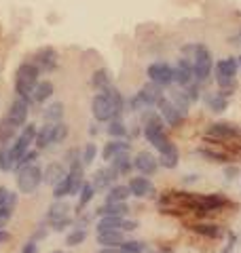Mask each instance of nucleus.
I'll list each match as a JSON object with an SVG mask.
<instances>
[{"instance_id": "nucleus-44", "label": "nucleus", "mask_w": 241, "mask_h": 253, "mask_svg": "<svg viewBox=\"0 0 241 253\" xmlns=\"http://www.w3.org/2000/svg\"><path fill=\"white\" fill-rule=\"evenodd\" d=\"M11 217H13V209H9V207H0V230H4L6 224L11 221Z\"/></svg>"}, {"instance_id": "nucleus-40", "label": "nucleus", "mask_w": 241, "mask_h": 253, "mask_svg": "<svg viewBox=\"0 0 241 253\" xmlns=\"http://www.w3.org/2000/svg\"><path fill=\"white\" fill-rule=\"evenodd\" d=\"M68 137V125L66 123H55L53 125V144H61Z\"/></svg>"}, {"instance_id": "nucleus-39", "label": "nucleus", "mask_w": 241, "mask_h": 253, "mask_svg": "<svg viewBox=\"0 0 241 253\" xmlns=\"http://www.w3.org/2000/svg\"><path fill=\"white\" fill-rule=\"evenodd\" d=\"M85 239H87V232H85L83 228H76L74 232H70L66 236V245H68V247H76V245H81Z\"/></svg>"}, {"instance_id": "nucleus-25", "label": "nucleus", "mask_w": 241, "mask_h": 253, "mask_svg": "<svg viewBox=\"0 0 241 253\" xmlns=\"http://www.w3.org/2000/svg\"><path fill=\"white\" fill-rule=\"evenodd\" d=\"M68 211H70V205L64 203L61 199H55V203H53L49 207V211H47V217H49V221H55L61 217H68Z\"/></svg>"}, {"instance_id": "nucleus-20", "label": "nucleus", "mask_w": 241, "mask_h": 253, "mask_svg": "<svg viewBox=\"0 0 241 253\" xmlns=\"http://www.w3.org/2000/svg\"><path fill=\"white\" fill-rule=\"evenodd\" d=\"M121 152H129V144H127V141H121V139H114V141H110V144L104 146L102 158H104V161H112V158L116 154H121Z\"/></svg>"}, {"instance_id": "nucleus-3", "label": "nucleus", "mask_w": 241, "mask_h": 253, "mask_svg": "<svg viewBox=\"0 0 241 253\" xmlns=\"http://www.w3.org/2000/svg\"><path fill=\"white\" fill-rule=\"evenodd\" d=\"M163 97V86L157 84V83H148L144 84L142 89H140L134 97L129 99V108L134 110V112H140V110H146L150 106H157V101Z\"/></svg>"}, {"instance_id": "nucleus-26", "label": "nucleus", "mask_w": 241, "mask_h": 253, "mask_svg": "<svg viewBox=\"0 0 241 253\" xmlns=\"http://www.w3.org/2000/svg\"><path fill=\"white\" fill-rule=\"evenodd\" d=\"M53 125L55 123H47V125H43L41 126V131L36 133V146L41 148V150H45L49 144H53Z\"/></svg>"}, {"instance_id": "nucleus-48", "label": "nucleus", "mask_w": 241, "mask_h": 253, "mask_svg": "<svg viewBox=\"0 0 241 253\" xmlns=\"http://www.w3.org/2000/svg\"><path fill=\"white\" fill-rule=\"evenodd\" d=\"M15 205H17V194H15V192H9V196H6V203H4V207L15 209Z\"/></svg>"}, {"instance_id": "nucleus-24", "label": "nucleus", "mask_w": 241, "mask_h": 253, "mask_svg": "<svg viewBox=\"0 0 241 253\" xmlns=\"http://www.w3.org/2000/svg\"><path fill=\"white\" fill-rule=\"evenodd\" d=\"M110 163H112V169H114L116 173H119V175H125V173H129V171H131V167H134V163H131V158H129V154H127V152L116 154Z\"/></svg>"}, {"instance_id": "nucleus-27", "label": "nucleus", "mask_w": 241, "mask_h": 253, "mask_svg": "<svg viewBox=\"0 0 241 253\" xmlns=\"http://www.w3.org/2000/svg\"><path fill=\"white\" fill-rule=\"evenodd\" d=\"M131 196L129 186H114L110 188V192L106 194V203H125Z\"/></svg>"}, {"instance_id": "nucleus-49", "label": "nucleus", "mask_w": 241, "mask_h": 253, "mask_svg": "<svg viewBox=\"0 0 241 253\" xmlns=\"http://www.w3.org/2000/svg\"><path fill=\"white\" fill-rule=\"evenodd\" d=\"M136 228H138V221H131V219L123 221V230H136Z\"/></svg>"}, {"instance_id": "nucleus-2", "label": "nucleus", "mask_w": 241, "mask_h": 253, "mask_svg": "<svg viewBox=\"0 0 241 253\" xmlns=\"http://www.w3.org/2000/svg\"><path fill=\"white\" fill-rule=\"evenodd\" d=\"M38 76H41V70H38L36 63H21L17 68V74H15V91H17L19 97L32 99V91L38 84Z\"/></svg>"}, {"instance_id": "nucleus-50", "label": "nucleus", "mask_w": 241, "mask_h": 253, "mask_svg": "<svg viewBox=\"0 0 241 253\" xmlns=\"http://www.w3.org/2000/svg\"><path fill=\"white\" fill-rule=\"evenodd\" d=\"M11 190H6V188H0V207H4V203H6V196H9Z\"/></svg>"}, {"instance_id": "nucleus-47", "label": "nucleus", "mask_w": 241, "mask_h": 253, "mask_svg": "<svg viewBox=\"0 0 241 253\" xmlns=\"http://www.w3.org/2000/svg\"><path fill=\"white\" fill-rule=\"evenodd\" d=\"M235 243H237V236L233 234V232H229V243H227V249H224L222 253H231L233 249H235Z\"/></svg>"}, {"instance_id": "nucleus-28", "label": "nucleus", "mask_w": 241, "mask_h": 253, "mask_svg": "<svg viewBox=\"0 0 241 253\" xmlns=\"http://www.w3.org/2000/svg\"><path fill=\"white\" fill-rule=\"evenodd\" d=\"M193 232H197L199 236H205V239H218V236H222V230L214 224H195Z\"/></svg>"}, {"instance_id": "nucleus-22", "label": "nucleus", "mask_w": 241, "mask_h": 253, "mask_svg": "<svg viewBox=\"0 0 241 253\" xmlns=\"http://www.w3.org/2000/svg\"><path fill=\"white\" fill-rule=\"evenodd\" d=\"M123 217H114V215H106L97 221V234L99 232H112V230H123Z\"/></svg>"}, {"instance_id": "nucleus-37", "label": "nucleus", "mask_w": 241, "mask_h": 253, "mask_svg": "<svg viewBox=\"0 0 241 253\" xmlns=\"http://www.w3.org/2000/svg\"><path fill=\"white\" fill-rule=\"evenodd\" d=\"M108 135L112 137H125L127 135V126L123 125L121 118H112L110 125H108Z\"/></svg>"}, {"instance_id": "nucleus-13", "label": "nucleus", "mask_w": 241, "mask_h": 253, "mask_svg": "<svg viewBox=\"0 0 241 253\" xmlns=\"http://www.w3.org/2000/svg\"><path fill=\"white\" fill-rule=\"evenodd\" d=\"M134 167L142 173V175H154L159 169V161L150 152H140L134 161Z\"/></svg>"}, {"instance_id": "nucleus-36", "label": "nucleus", "mask_w": 241, "mask_h": 253, "mask_svg": "<svg viewBox=\"0 0 241 253\" xmlns=\"http://www.w3.org/2000/svg\"><path fill=\"white\" fill-rule=\"evenodd\" d=\"M146 245L142 241H123L119 245V253H144Z\"/></svg>"}, {"instance_id": "nucleus-18", "label": "nucleus", "mask_w": 241, "mask_h": 253, "mask_svg": "<svg viewBox=\"0 0 241 253\" xmlns=\"http://www.w3.org/2000/svg\"><path fill=\"white\" fill-rule=\"evenodd\" d=\"M129 190H131V194H134V196L142 199V196L152 194V184L146 177H134L129 181Z\"/></svg>"}, {"instance_id": "nucleus-34", "label": "nucleus", "mask_w": 241, "mask_h": 253, "mask_svg": "<svg viewBox=\"0 0 241 253\" xmlns=\"http://www.w3.org/2000/svg\"><path fill=\"white\" fill-rule=\"evenodd\" d=\"M207 106H209V110H214V112H222V110H227L229 101L222 93H216V95H209L207 97Z\"/></svg>"}, {"instance_id": "nucleus-19", "label": "nucleus", "mask_w": 241, "mask_h": 253, "mask_svg": "<svg viewBox=\"0 0 241 253\" xmlns=\"http://www.w3.org/2000/svg\"><path fill=\"white\" fill-rule=\"evenodd\" d=\"M51 95H53V83L51 81H38V84L32 91V101H36V104H45Z\"/></svg>"}, {"instance_id": "nucleus-17", "label": "nucleus", "mask_w": 241, "mask_h": 253, "mask_svg": "<svg viewBox=\"0 0 241 253\" xmlns=\"http://www.w3.org/2000/svg\"><path fill=\"white\" fill-rule=\"evenodd\" d=\"M159 152H161L159 163H161L165 169H176V167H178V148L172 144V141H167L165 148L159 150Z\"/></svg>"}, {"instance_id": "nucleus-54", "label": "nucleus", "mask_w": 241, "mask_h": 253, "mask_svg": "<svg viewBox=\"0 0 241 253\" xmlns=\"http://www.w3.org/2000/svg\"><path fill=\"white\" fill-rule=\"evenodd\" d=\"M53 253H61V251H53Z\"/></svg>"}, {"instance_id": "nucleus-9", "label": "nucleus", "mask_w": 241, "mask_h": 253, "mask_svg": "<svg viewBox=\"0 0 241 253\" xmlns=\"http://www.w3.org/2000/svg\"><path fill=\"white\" fill-rule=\"evenodd\" d=\"M28 112H30V99H26V97H17L11 104V108H9V112H6V121H9L15 129H19V126H23L26 125V121H28Z\"/></svg>"}, {"instance_id": "nucleus-7", "label": "nucleus", "mask_w": 241, "mask_h": 253, "mask_svg": "<svg viewBox=\"0 0 241 253\" xmlns=\"http://www.w3.org/2000/svg\"><path fill=\"white\" fill-rule=\"evenodd\" d=\"M36 133H38V131H36V125H32V123H26V125H23V131L19 133L17 141H15L13 148H11L15 163H17L19 158L28 152V148L32 146V141L36 139Z\"/></svg>"}, {"instance_id": "nucleus-21", "label": "nucleus", "mask_w": 241, "mask_h": 253, "mask_svg": "<svg viewBox=\"0 0 241 253\" xmlns=\"http://www.w3.org/2000/svg\"><path fill=\"white\" fill-rule=\"evenodd\" d=\"M129 211V207L125 203H106L104 207H99L96 213L97 215H102V217H106V215H114V217H123L125 213Z\"/></svg>"}, {"instance_id": "nucleus-46", "label": "nucleus", "mask_w": 241, "mask_h": 253, "mask_svg": "<svg viewBox=\"0 0 241 253\" xmlns=\"http://www.w3.org/2000/svg\"><path fill=\"white\" fill-rule=\"evenodd\" d=\"M21 253H38V245H36V241H30V243L23 245Z\"/></svg>"}, {"instance_id": "nucleus-14", "label": "nucleus", "mask_w": 241, "mask_h": 253, "mask_svg": "<svg viewBox=\"0 0 241 253\" xmlns=\"http://www.w3.org/2000/svg\"><path fill=\"white\" fill-rule=\"evenodd\" d=\"M237 135H241V129L231 123H216L207 129V137H216V139H229Z\"/></svg>"}, {"instance_id": "nucleus-51", "label": "nucleus", "mask_w": 241, "mask_h": 253, "mask_svg": "<svg viewBox=\"0 0 241 253\" xmlns=\"http://www.w3.org/2000/svg\"><path fill=\"white\" fill-rule=\"evenodd\" d=\"M11 241V234L6 232V230H0V245H4V243H9Z\"/></svg>"}, {"instance_id": "nucleus-16", "label": "nucleus", "mask_w": 241, "mask_h": 253, "mask_svg": "<svg viewBox=\"0 0 241 253\" xmlns=\"http://www.w3.org/2000/svg\"><path fill=\"white\" fill-rule=\"evenodd\" d=\"M116 175H119V173H116L112 167L110 169H99V171H96L91 184H93V188H96V190H104V188H108L116 179Z\"/></svg>"}, {"instance_id": "nucleus-6", "label": "nucleus", "mask_w": 241, "mask_h": 253, "mask_svg": "<svg viewBox=\"0 0 241 253\" xmlns=\"http://www.w3.org/2000/svg\"><path fill=\"white\" fill-rule=\"evenodd\" d=\"M91 110H93L96 121H99V123H110L112 118H116V110L112 106V101L108 99V95H104V93H97L96 97H93Z\"/></svg>"}, {"instance_id": "nucleus-32", "label": "nucleus", "mask_w": 241, "mask_h": 253, "mask_svg": "<svg viewBox=\"0 0 241 253\" xmlns=\"http://www.w3.org/2000/svg\"><path fill=\"white\" fill-rule=\"evenodd\" d=\"M172 101H174V106L182 112V116H186V112H189V104H191L189 95H186L184 91H174L172 93Z\"/></svg>"}, {"instance_id": "nucleus-11", "label": "nucleus", "mask_w": 241, "mask_h": 253, "mask_svg": "<svg viewBox=\"0 0 241 253\" xmlns=\"http://www.w3.org/2000/svg\"><path fill=\"white\" fill-rule=\"evenodd\" d=\"M193 78H195V74H193V61L186 57L178 59L174 68V83H178L180 86H189L193 83Z\"/></svg>"}, {"instance_id": "nucleus-30", "label": "nucleus", "mask_w": 241, "mask_h": 253, "mask_svg": "<svg viewBox=\"0 0 241 253\" xmlns=\"http://www.w3.org/2000/svg\"><path fill=\"white\" fill-rule=\"evenodd\" d=\"M15 169V158H13V152L9 146H2L0 148V171H11Z\"/></svg>"}, {"instance_id": "nucleus-12", "label": "nucleus", "mask_w": 241, "mask_h": 253, "mask_svg": "<svg viewBox=\"0 0 241 253\" xmlns=\"http://www.w3.org/2000/svg\"><path fill=\"white\" fill-rule=\"evenodd\" d=\"M36 66L38 70H45V72H53L57 66V53L53 46H43L41 51H36Z\"/></svg>"}, {"instance_id": "nucleus-15", "label": "nucleus", "mask_w": 241, "mask_h": 253, "mask_svg": "<svg viewBox=\"0 0 241 253\" xmlns=\"http://www.w3.org/2000/svg\"><path fill=\"white\" fill-rule=\"evenodd\" d=\"M68 175V171H66V167L64 165H59V163H51L49 167H47L45 171H43V181H47L49 186H55L59 179H64Z\"/></svg>"}, {"instance_id": "nucleus-42", "label": "nucleus", "mask_w": 241, "mask_h": 253, "mask_svg": "<svg viewBox=\"0 0 241 253\" xmlns=\"http://www.w3.org/2000/svg\"><path fill=\"white\" fill-rule=\"evenodd\" d=\"M199 154L205 156V158H209V161H214V163H227V161H229L227 154H222V152H212V150H199Z\"/></svg>"}, {"instance_id": "nucleus-5", "label": "nucleus", "mask_w": 241, "mask_h": 253, "mask_svg": "<svg viewBox=\"0 0 241 253\" xmlns=\"http://www.w3.org/2000/svg\"><path fill=\"white\" fill-rule=\"evenodd\" d=\"M144 135L148 139V144H152L157 150H163L167 144V137H165V131H163V123L159 116L148 114L146 116V126H144Z\"/></svg>"}, {"instance_id": "nucleus-45", "label": "nucleus", "mask_w": 241, "mask_h": 253, "mask_svg": "<svg viewBox=\"0 0 241 253\" xmlns=\"http://www.w3.org/2000/svg\"><path fill=\"white\" fill-rule=\"evenodd\" d=\"M53 224V230H57V232H61V230H66V228L72 224V219L70 217H61V219H55V221H51Z\"/></svg>"}, {"instance_id": "nucleus-10", "label": "nucleus", "mask_w": 241, "mask_h": 253, "mask_svg": "<svg viewBox=\"0 0 241 253\" xmlns=\"http://www.w3.org/2000/svg\"><path fill=\"white\" fill-rule=\"evenodd\" d=\"M157 106H159V112H161V116L165 118V123L169 125V126H178L182 123V112L178 110L176 106H174V101H169V99H165V97H161L159 101H157Z\"/></svg>"}, {"instance_id": "nucleus-35", "label": "nucleus", "mask_w": 241, "mask_h": 253, "mask_svg": "<svg viewBox=\"0 0 241 253\" xmlns=\"http://www.w3.org/2000/svg\"><path fill=\"white\" fill-rule=\"evenodd\" d=\"M15 131H17V129H15V126L9 123V121H6V118H2V121H0V144H9V141L13 139V135H15Z\"/></svg>"}, {"instance_id": "nucleus-52", "label": "nucleus", "mask_w": 241, "mask_h": 253, "mask_svg": "<svg viewBox=\"0 0 241 253\" xmlns=\"http://www.w3.org/2000/svg\"><path fill=\"white\" fill-rule=\"evenodd\" d=\"M97 253H119V249H114V247H102Z\"/></svg>"}, {"instance_id": "nucleus-38", "label": "nucleus", "mask_w": 241, "mask_h": 253, "mask_svg": "<svg viewBox=\"0 0 241 253\" xmlns=\"http://www.w3.org/2000/svg\"><path fill=\"white\" fill-rule=\"evenodd\" d=\"M70 194V177L66 175L64 179H59L55 186H53V196L55 199H64V196Z\"/></svg>"}, {"instance_id": "nucleus-43", "label": "nucleus", "mask_w": 241, "mask_h": 253, "mask_svg": "<svg viewBox=\"0 0 241 253\" xmlns=\"http://www.w3.org/2000/svg\"><path fill=\"white\" fill-rule=\"evenodd\" d=\"M96 154H97L96 144H87V148H85V152H83V165H91L96 161Z\"/></svg>"}, {"instance_id": "nucleus-31", "label": "nucleus", "mask_w": 241, "mask_h": 253, "mask_svg": "<svg viewBox=\"0 0 241 253\" xmlns=\"http://www.w3.org/2000/svg\"><path fill=\"white\" fill-rule=\"evenodd\" d=\"M79 194H81V196H79V207H76V211H83V209L91 203L93 194H96V188H93V184H83V188H81Z\"/></svg>"}, {"instance_id": "nucleus-1", "label": "nucleus", "mask_w": 241, "mask_h": 253, "mask_svg": "<svg viewBox=\"0 0 241 253\" xmlns=\"http://www.w3.org/2000/svg\"><path fill=\"white\" fill-rule=\"evenodd\" d=\"M184 55H191L193 53V74H195V81L197 83H203L209 78V72H212V53L207 51V46L203 44H186L182 49Z\"/></svg>"}, {"instance_id": "nucleus-23", "label": "nucleus", "mask_w": 241, "mask_h": 253, "mask_svg": "<svg viewBox=\"0 0 241 253\" xmlns=\"http://www.w3.org/2000/svg\"><path fill=\"white\" fill-rule=\"evenodd\" d=\"M97 243L102 247H119L123 243V230H112V232H99Z\"/></svg>"}, {"instance_id": "nucleus-41", "label": "nucleus", "mask_w": 241, "mask_h": 253, "mask_svg": "<svg viewBox=\"0 0 241 253\" xmlns=\"http://www.w3.org/2000/svg\"><path fill=\"white\" fill-rule=\"evenodd\" d=\"M36 158H38V152H26L17 163H15V169L21 171L23 167H30V165H34V163H36Z\"/></svg>"}, {"instance_id": "nucleus-33", "label": "nucleus", "mask_w": 241, "mask_h": 253, "mask_svg": "<svg viewBox=\"0 0 241 253\" xmlns=\"http://www.w3.org/2000/svg\"><path fill=\"white\" fill-rule=\"evenodd\" d=\"M91 84L96 86L97 91H104L108 84H110V74H108V70H97L96 74L91 78Z\"/></svg>"}, {"instance_id": "nucleus-55", "label": "nucleus", "mask_w": 241, "mask_h": 253, "mask_svg": "<svg viewBox=\"0 0 241 253\" xmlns=\"http://www.w3.org/2000/svg\"><path fill=\"white\" fill-rule=\"evenodd\" d=\"M237 61H239V63H241V57H239V59H237Z\"/></svg>"}, {"instance_id": "nucleus-29", "label": "nucleus", "mask_w": 241, "mask_h": 253, "mask_svg": "<svg viewBox=\"0 0 241 253\" xmlns=\"http://www.w3.org/2000/svg\"><path fill=\"white\" fill-rule=\"evenodd\" d=\"M43 116H45L47 123H61V118H64V104H59V101L51 104L43 112Z\"/></svg>"}, {"instance_id": "nucleus-4", "label": "nucleus", "mask_w": 241, "mask_h": 253, "mask_svg": "<svg viewBox=\"0 0 241 253\" xmlns=\"http://www.w3.org/2000/svg\"><path fill=\"white\" fill-rule=\"evenodd\" d=\"M41 181H43L41 167H38V165H30V167H23L19 171L17 188H19V192H23V194H32V192H36V190H38Z\"/></svg>"}, {"instance_id": "nucleus-8", "label": "nucleus", "mask_w": 241, "mask_h": 253, "mask_svg": "<svg viewBox=\"0 0 241 253\" xmlns=\"http://www.w3.org/2000/svg\"><path fill=\"white\" fill-rule=\"evenodd\" d=\"M146 74H148V78L152 83H157L161 86H169L174 83V68L169 66V63H165V61L150 63L148 70H146Z\"/></svg>"}, {"instance_id": "nucleus-53", "label": "nucleus", "mask_w": 241, "mask_h": 253, "mask_svg": "<svg viewBox=\"0 0 241 253\" xmlns=\"http://www.w3.org/2000/svg\"><path fill=\"white\" fill-rule=\"evenodd\" d=\"M227 175H229V177H233V175H237V167H233V169L229 167V169H227Z\"/></svg>"}]
</instances>
